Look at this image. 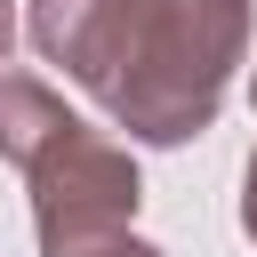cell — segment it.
<instances>
[{
  "label": "cell",
  "mask_w": 257,
  "mask_h": 257,
  "mask_svg": "<svg viewBox=\"0 0 257 257\" xmlns=\"http://www.w3.org/2000/svg\"><path fill=\"white\" fill-rule=\"evenodd\" d=\"M241 56H249V0H137V24L96 104L137 145H185L217 120Z\"/></svg>",
  "instance_id": "6da1fadb"
},
{
  "label": "cell",
  "mask_w": 257,
  "mask_h": 257,
  "mask_svg": "<svg viewBox=\"0 0 257 257\" xmlns=\"http://www.w3.org/2000/svg\"><path fill=\"white\" fill-rule=\"evenodd\" d=\"M24 185H32V233H72V225H128L137 217V201H145V185H137V161H128V145H112V137H96L88 120H72L32 169H24Z\"/></svg>",
  "instance_id": "7a4b0ae2"
},
{
  "label": "cell",
  "mask_w": 257,
  "mask_h": 257,
  "mask_svg": "<svg viewBox=\"0 0 257 257\" xmlns=\"http://www.w3.org/2000/svg\"><path fill=\"white\" fill-rule=\"evenodd\" d=\"M128 24H137V0H32V16H24L32 48L48 64H64L88 96L112 80V56H120Z\"/></svg>",
  "instance_id": "3957f363"
},
{
  "label": "cell",
  "mask_w": 257,
  "mask_h": 257,
  "mask_svg": "<svg viewBox=\"0 0 257 257\" xmlns=\"http://www.w3.org/2000/svg\"><path fill=\"white\" fill-rule=\"evenodd\" d=\"M72 120H80V112H72L48 80H32V72H0V161H8V169H32Z\"/></svg>",
  "instance_id": "277c9868"
},
{
  "label": "cell",
  "mask_w": 257,
  "mask_h": 257,
  "mask_svg": "<svg viewBox=\"0 0 257 257\" xmlns=\"http://www.w3.org/2000/svg\"><path fill=\"white\" fill-rule=\"evenodd\" d=\"M40 257H161V249L137 241L128 225H72V233H40Z\"/></svg>",
  "instance_id": "5b68a950"
},
{
  "label": "cell",
  "mask_w": 257,
  "mask_h": 257,
  "mask_svg": "<svg viewBox=\"0 0 257 257\" xmlns=\"http://www.w3.org/2000/svg\"><path fill=\"white\" fill-rule=\"evenodd\" d=\"M241 233L257 241V145H249V169H241Z\"/></svg>",
  "instance_id": "8992f818"
},
{
  "label": "cell",
  "mask_w": 257,
  "mask_h": 257,
  "mask_svg": "<svg viewBox=\"0 0 257 257\" xmlns=\"http://www.w3.org/2000/svg\"><path fill=\"white\" fill-rule=\"evenodd\" d=\"M8 48H16V8L0 0V64H8Z\"/></svg>",
  "instance_id": "52a82bcc"
},
{
  "label": "cell",
  "mask_w": 257,
  "mask_h": 257,
  "mask_svg": "<svg viewBox=\"0 0 257 257\" xmlns=\"http://www.w3.org/2000/svg\"><path fill=\"white\" fill-rule=\"evenodd\" d=\"M249 96H257V80H249Z\"/></svg>",
  "instance_id": "ba28073f"
}]
</instances>
